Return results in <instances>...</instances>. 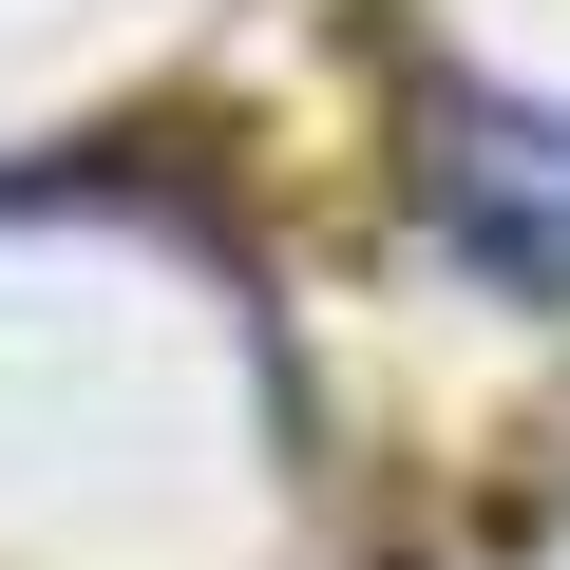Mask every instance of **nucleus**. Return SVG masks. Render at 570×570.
<instances>
[{"label":"nucleus","instance_id":"nucleus-1","mask_svg":"<svg viewBox=\"0 0 570 570\" xmlns=\"http://www.w3.org/2000/svg\"><path fill=\"white\" fill-rule=\"evenodd\" d=\"M419 190H438V228H456L494 285L570 305V115H532V96H438Z\"/></svg>","mask_w":570,"mask_h":570}]
</instances>
